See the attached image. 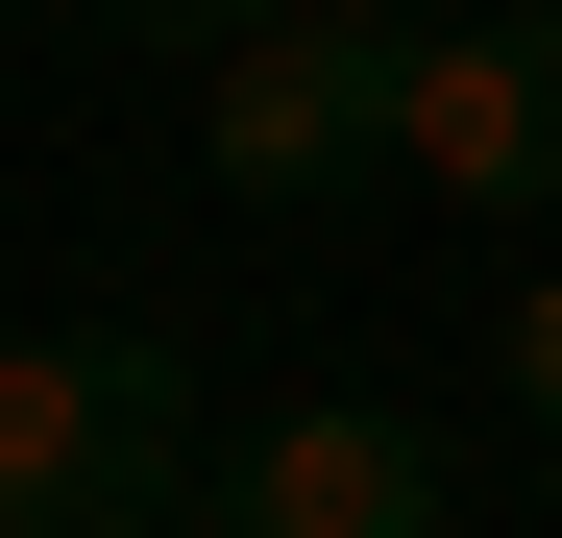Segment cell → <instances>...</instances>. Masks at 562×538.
I'll return each instance as SVG.
<instances>
[{"label":"cell","instance_id":"6da1fadb","mask_svg":"<svg viewBox=\"0 0 562 538\" xmlns=\"http://www.w3.org/2000/svg\"><path fill=\"white\" fill-rule=\"evenodd\" d=\"M196 514V368L147 318H25L0 343V538H171Z\"/></svg>","mask_w":562,"mask_h":538},{"label":"cell","instance_id":"7a4b0ae2","mask_svg":"<svg viewBox=\"0 0 562 538\" xmlns=\"http://www.w3.org/2000/svg\"><path fill=\"white\" fill-rule=\"evenodd\" d=\"M392 99H416V25H367V0H294V25H245V49H221L196 147H221V197H342V171L392 147Z\"/></svg>","mask_w":562,"mask_h":538},{"label":"cell","instance_id":"3957f363","mask_svg":"<svg viewBox=\"0 0 562 538\" xmlns=\"http://www.w3.org/2000/svg\"><path fill=\"white\" fill-rule=\"evenodd\" d=\"M392 171H416V197H464V221L562 197V74H538V25H416V99H392Z\"/></svg>","mask_w":562,"mask_h":538},{"label":"cell","instance_id":"277c9868","mask_svg":"<svg viewBox=\"0 0 562 538\" xmlns=\"http://www.w3.org/2000/svg\"><path fill=\"white\" fill-rule=\"evenodd\" d=\"M196 538H440V440L416 416H269L196 466Z\"/></svg>","mask_w":562,"mask_h":538},{"label":"cell","instance_id":"5b68a950","mask_svg":"<svg viewBox=\"0 0 562 538\" xmlns=\"http://www.w3.org/2000/svg\"><path fill=\"white\" fill-rule=\"evenodd\" d=\"M99 25H123V49H196V74H221L245 25H294V0H99Z\"/></svg>","mask_w":562,"mask_h":538},{"label":"cell","instance_id":"8992f818","mask_svg":"<svg viewBox=\"0 0 562 538\" xmlns=\"http://www.w3.org/2000/svg\"><path fill=\"white\" fill-rule=\"evenodd\" d=\"M514 416H562V294H514Z\"/></svg>","mask_w":562,"mask_h":538},{"label":"cell","instance_id":"52a82bcc","mask_svg":"<svg viewBox=\"0 0 562 538\" xmlns=\"http://www.w3.org/2000/svg\"><path fill=\"white\" fill-rule=\"evenodd\" d=\"M538 74H562V0H538Z\"/></svg>","mask_w":562,"mask_h":538}]
</instances>
